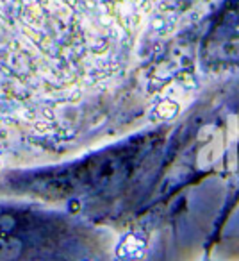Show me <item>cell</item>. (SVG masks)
<instances>
[{
    "instance_id": "6da1fadb",
    "label": "cell",
    "mask_w": 239,
    "mask_h": 261,
    "mask_svg": "<svg viewBox=\"0 0 239 261\" xmlns=\"http://www.w3.org/2000/svg\"><path fill=\"white\" fill-rule=\"evenodd\" d=\"M148 249V238L143 232H125L114 247V256L118 261H141Z\"/></svg>"
},
{
    "instance_id": "7a4b0ae2",
    "label": "cell",
    "mask_w": 239,
    "mask_h": 261,
    "mask_svg": "<svg viewBox=\"0 0 239 261\" xmlns=\"http://www.w3.org/2000/svg\"><path fill=\"white\" fill-rule=\"evenodd\" d=\"M178 109H181L178 102L171 100V98H161L150 111V118L156 120V122H168V120L175 118L178 115Z\"/></svg>"
},
{
    "instance_id": "3957f363",
    "label": "cell",
    "mask_w": 239,
    "mask_h": 261,
    "mask_svg": "<svg viewBox=\"0 0 239 261\" xmlns=\"http://www.w3.org/2000/svg\"><path fill=\"white\" fill-rule=\"evenodd\" d=\"M82 261H91V259H82Z\"/></svg>"
}]
</instances>
